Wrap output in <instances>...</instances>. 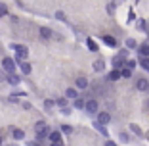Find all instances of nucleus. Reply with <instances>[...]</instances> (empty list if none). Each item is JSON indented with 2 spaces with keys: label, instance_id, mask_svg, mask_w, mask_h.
<instances>
[{
  "label": "nucleus",
  "instance_id": "obj_1",
  "mask_svg": "<svg viewBox=\"0 0 149 146\" xmlns=\"http://www.w3.org/2000/svg\"><path fill=\"white\" fill-rule=\"evenodd\" d=\"M10 48L15 52V58H13V62H15V66H19L21 62H27V58H29V48L23 44H15V42H12L10 44Z\"/></svg>",
  "mask_w": 149,
  "mask_h": 146
},
{
  "label": "nucleus",
  "instance_id": "obj_2",
  "mask_svg": "<svg viewBox=\"0 0 149 146\" xmlns=\"http://www.w3.org/2000/svg\"><path fill=\"white\" fill-rule=\"evenodd\" d=\"M35 131H36V140H35V142H42L44 138H48L50 127L46 125V121H36V125H35Z\"/></svg>",
  "mask_w": 149,
  "mask_h": 146
},
{
  "label": "nucleus",
  "instance_id": "obj_3",
  "mask_svg": "<svg viewBox=\"0 0 149 146\" xmlns=\"http://www.w3.org/2000/svg\"><path fill=\"white\" fill-rule=\"evenodd\" d=\"M15 62H13V58H10V56H6V58H2V63H0V69L4 71L6 75H12V73H15Z\"/></svg>",
  "mask_w": 149,
  "mask_h": 146
},
{
  "label": "nucleus",
  "instance_id": "obj_4",
  "mask_svg": "<svg viewBox=\"0 0 149 146\" xmlns=\"http://www.w3.org/2000/svg\"><path fill=\"white\" fill-rule=\"evenodd\" d=\"M84 111H86L88 115H96L97 111H100V102L94 100V98H90V100H84Z\"/></svg>",
  "mask_w": 149,
  "mask_h": 146
},
{
  "label": "nucleus",
  "instance_id": "obj_5",
  "mask_svg": "<svg viewBox=\"0 0 149 146\" xmlns=\"http://www.w3.org/2000/svg\"><path fill=\"white\" fill-rule=\"evenodd\" d=\"M136 89L140 90V92H149V81L145 79V77L136 79Z\"/></svg>",
  "mask_w": 149,
  "mask_h": 146
},
{
  "label": "nucleus",
  "instance_id": "obj_6",
  "mask_svg": "<svg viewBox=\"0 0 149 146\" xmlns=\"http://www.w3.org/2000/svg\"><path fill=\"white\" fill-rule=\"evenodd\" d=\"M96 115H97V123L103 125V127L111 121V114H109V111H97Z\"/></svg>",
  "mask_w": 149,
  "mask_h": 146
},
{
  "label": "nucleus",
  "instance_id": "obj_7",
  "mask_svg": "<svg viewBox=\"0 0 149 146\" xmlns=\"http://www.w3.org/2000/svg\"><path fill=\"white\" fill-rule=\"evenodd\" d=\"M38 33H40V39L42 40H50V39H54V31L50 29V27H40L38 29Z\"/></svg>",
  "mask_w": 149,
  "mask_h": 146
},
{
  "label": "nucleus",
  "instance_id": "obj_8",
  "mask_svg": "<svg viewBox=\"0 0 149 146\" xmlns=\"http://www.w3.org/2000/svg\"><path fill=\"white\" fill-rule=\"evenodd\" d=\"M74 89L77 90H86L88 89V79L86 77H77V81H74Z\"/></svg>",
  "mask_w": 149,
  "mask_h": 146
},
{
  "label": "nucleus",
  "instance_id": "obj_9",
  "mask_svg": "<svg viewBox=\"0 0 149 146\" xmlns=\"http://www.w3.org/2000/svg\"><path fill=\"white\" fill-rule=\"evenodd\" d=\"M6 81H8L10 87H19V83H21V77H19L17 73H12V75H6Z\"/></svg>",
  "mask_w": 149,
  "mask_h": 146
},
{
  "label": "nucleus",
  "instance_id": "obj_10",
  "mask_svg": "<svg viewBox=\"0 0 149 146\" xmlns=\"http://www.w3.org/2000/svg\"><path fill=\"white\" fill-rule=\"evenodd\" d=\"M12 138L13 140H25V131L17 127H12Z\"/></svg>",
  "mask_w": 149,
  "mask_h": 146
},
{
  "label": "nucleus",
  "instance_id": "obj_11",
  "mask_svg": "<svg viewBox=\"0 0 149 146\" xmlns=\"http://www.w3.org/2000/svg\"><path fill=\"white\" fill-rule=\"evenodd\" d=\"M101 40H103L105 46H109V48H117V46H118V40L115 39V37H111V35H105Z\"/></svg>",
  "mask_w": 149,
  "mask_h": 146
},
{
  "label": "nucleus",
  "instance_id": "obj_12",
  "mask_svg": "<svg viewBox=\"0 0 149 146\" xmlns=\"http://www.w3.org/2000/svg\"><path fill=\"white\" fill-rule=\"evenodd\" d=\"M65 98H67V100H77V98H79V90L74 89V87H67Z\"/></svg>",
  "mask_w": 149,
  "mask_h": 146
},
{
  "label": "nucleus",
  "instance_id": "obj_13",
  "mask_svg": "<svg viewBox=\"0 0 149 146\" xmlns=\"http://www.w3.org/2000/svg\"><path fill=\"white\" fill-rule=\"evenodd\" d=\"M19 71H21L23 75H31V73H33V66L29 62H21V63H19Z\"/></svg>",
  "mask_w": 149,
  "mask_h": 146
},
{
  "label": "nucleus",
  "instance_id": "obj_14",
  "mask_svg": "<svg viewBox=\"0 0 149 146\" xmlns=\"http://www.w3.org/2000/svg\"><path fill=\"white\" fill-rule=\"evenodd\" d=\"M48 140H50V144H52V142H61V133H59V131H52V129H50Z\"/></svg>",
  "mask_w": 149,
  "mask_h": 146
},
{
  "label": "nucleus",
  "instance_id": "obj_15",
  "mask_svg": "<svg viewBox=\"0 0 149 146\" xmlns=\"http://www.w3.org/2000/svg\"><path fill=\"white\" fill-rule=\"evenodd\" d=\"M138 54H140V58H149V44H138Z\"/></svg>",
  "mask_w": 149,
  "mask_h": 146
},
{
  "label": "nucleus",
  "instance_id": "obj_16",
  "mask_svg": "<svg viewBox=\"0 0 149 146\" xmlns=\"http://www.w3.org/2000/svg\"><path fill=\"white\" fill-rule=\"evenodd\" d=\"M94 127H96V131H100V135H103V137H109V131H107V129L103 127V125H100L97 121L94 123Z\"/></svg>",
  "mask_w": 149,
  "mask_h": 146
},
{
  "label": "nucleus",
  "instance_id": "obj_17",
  "mask_svg": "<svg viewBox=\"0 0 149 146\" xmlns=\"http://www.w3.org/2000/svg\"><path fill=\"white\" fill-rule=\"evenodd\" d=\"M124 44H126L128 50H136V48H138V42H136L134 39H126V42H124Z\"/></svg>",
  "mask_w": 149,
  "mask_h": 146
},
{
  "label": "nucleus",
  "instance_id": "obj_18",
  "mask_svg": "<svg viewBox=\"0 0 149 146\" xmlns=\"http://www.w3.org/2000/svg\"><path fill=\"white\" fill-rule=\"evenodd\" d=\"M103 69H105V63L101 62V60H96V62H94V71L100 73V71H103Z\"/></svg>",
  "mask_w": 149,
  "mask_h": 146
},
{
  "label": "nucleus",
  "instance_id": "obj_19",
  "mask_svg": "<svg viewBox=\"0 0 149 146\" xmlns=\"http://www.w3.org/2000/svg\"><path fill=\"white\" fill-rule=\"evenodd\" d=\"M136 60H126V62H124V67H126V69H130V71H134L136 69Z\"/></svg>",
  "mask_w": 149,
  "mask_h": 146
},
{
  "label": "nucleus",
  "instance_id": "obj_20",
  "mask_svg": "<svg viewBox=\"0 0 149 146\" xmlns=\"http://www.w3.org/2000/svg\"><path fill=\"white\" fill-rule=\"evenodd\" d=\"M130 131H134V135H136V137H143V133H141V129L138 127L136 123H130Z\"/></svg>",
  "mask_w": 149,
  "mask_h": 146
},
{
  "label": "nucleus",
  "instance_id": "obj_21",
  "mask_svg": "<svg viewBox=\"0 0 149 146\" xmlns=\"http://www.w3.org/2000/svg\"><path fill=\"white\" fill-rule=\"evenodd\" d=\"M10 13V10H8V6L4 4V2H0V18H6Z\"/></svg>",
  "mask_w": 149,
  "mask_h": 146
},
{
  "label": "nucleus",
  "instance_id": "obj_22",
  "mask_svg": "<svg viewBox=\"0 0 149 146\" xmlns=\"http://www.w3.org/2000/svg\"><path fill=\"white\" fill-rule=\"evenodd\" d=\"M109 79L111 81H118V79H120V69H113L109 73Z\"/></svg>",
  "mask_w": 149,
  "mask_h": 146
},
{
  "label": "nucleus",
  "instance_id": "obj_23",
  "mask_svg": "<svg viewBox=\"0 0 149 146\" xmlns=\"http://www.w3.org/2000/svg\"><path fill=\"white\" fill-rule=\"evenodd\" d=\"M140 66L143 71H149V58H140Z\"/></svg>",
  "mask_w": 149,
  "mask_h": 146
},
{
  "label": "nucleus",
  "instance_id": "obj_24",
  "mask_svg": "<svg viewBox=\"0 0 149 146\" xmlns=\"http://www.w3.org/2000/svg\"><path fill=\"white\" fill-rule=\"evenodd\" d=\"M54 102H56V106H59V108H65L67 104H69V100H67L65 96H63V98H57V100H54Z\"/></svg>",
  "mask_w": 149,
  "mask_h": 146
},
{
  "label": "nucleus",
  "instance_id": "obj_25",
  "mask_svg": "<svg viewBox=\"0 0 149 146\" xmlns=\"http://www.w3.org/2000/svg\"><path fill=\"white\" fill-rule=\"evenodd\" d=\"M73 106L77 108V110H84V100L82 98H77V100L73 102Z\"/></svg>",
  "mask_w": 149,
  "mask_h": 146
},
{
  "label": "nucleus",
  "instance_id": "obj_26",
  "mask_svg": "<svg viewBox=\"0 0 149 146\" xmlns=\"http://www.w3.org/2000/svg\"><path fill=\"white\" fill-rule=\"evenodd\" d=\"M59 133L71 135V133H73V127H71V125H61V129H59Z\"/></svg>",
  "mask_w": 149,
  "mask_h": 146
},
{
  "label": "nucleus",
  "instance_id": "obj_27",
  "mask_svg": "<svg viewBox=\"0 0 149 146\" xmlns=\"http://www.w3.org/2000/svg\"><path fill=\"white\" fill-rule=\"evenodd\" d=\"M120 77H124V79H130V77H132V71L126 69V67H123V69H120Z\"/></svg>",
  "mask_w": 149,
  "mask_h": 146
},
{
  "label": "nucleus",
  "instance_id": "obj_28",
  "mask_svg": "<svg viewBox=\"0 0 149 146\" xmlns=\"http://www.w3.org/2000/svg\"><path fill=\"white\" fill-rule=\"evenodd\" d=\"M118 138H120V142H124V144L130 140V138H128V133H126V131H120V133H118Z\"/></svg>",
  "mask_w": 149,
  "mask_h": 146
},
{
  "label": "nucleus",
  "instance_id": "obj_29",
  "mask_svg": "<svg viewBox=\"0 0 149 146\" xmlns=\"http://www.w3.org/2000/svg\"><path fill=\"white\" fill-rule=\"evenodd\" d=\"M54 106H56V102H54V100H50V98H48V100H44V108H46V110H52Z\"/></svg>",
  "mask_w": 149,
  "mask_h": 146
},
{
  "label": "nucleus",
  "instance_id": "obj_30",
  "mask_svg": "<svg viewBox=\"0 0 149 146\" xmlns=\"http://www.w3.org/2000/svg\"><path fill=\"white\" fill-rule=\"evenodd\" d=\"M86 44H88V48H90V50H96V48H97L96 42H94L92 39H86Z\"/></svg>",
  "mask_w": 149,
  "mask_h": 146
},
{
  "label": "nucleus",
  "instance_id": "obj_31",
  "mask_svg": "<svg viewBox=\"0 0 149 146\" xmlns=\"http://www.w3.org/2000/svg\"><path fill=\"white\" fill-rule=\"evenodd\" d=\"M56 18L59 19V21H65V13L63 12H56Z\"/></svg>",
  "mask_w": 149,
  "mask_h": 146
},
{
  "label": "nucleus",
  "instance_id": "obj_32",
  "mask_svg": "<svg viewBox=\"0 0 149 146\" xmlns=\"http://www.w3.org/2000/svg\"><path fill=\"white\" fill-rule=\"evenodd\" d=\"M8 102H10V104H17V102H19V98H17V96H13V94H12V96L8 98Z\"/></svg>",
  "mask_w": 149,
  "mask_h": 146
},
{
  "label": "nucleus",
  "instance_id": "obj_33",
  "mask_svg": "<svg viewBox=\"0 0 149 146\" xmlns=\"http://www.w3.org/2000/svg\"><path fill=\"white\" fill-rule=\"evenodd\" d=\"M107 13H109V16H113V13H115V4H109V6H107Z\"/></svg>",
  "mask_w": 149,
  "mask_h": 146
},
{
  "label": "nucleus",
  "instance_id": "obj_34",
  "mask_svg": "<svg viewBox=\"0 0 149 146\" xmlns=\"http://www.w3.org/2000/svg\"><path fill=\"white\" fill-rule=\"evenodd\" d=\"M61 114H63V115H71V108H67V106L61 108Z\"/></svg>",
  "mask_w": 149,
  "mask_h": 146
},
{
  "label": "nucleus",
  "instance_id": "obj_35",
  "mask_svg": "<svg viewBox=\"0 0 149 146\" xmlns=\"http://www.w3.org/2000/svg\"><path fill=\"white\" fill-rule=\"evenodd\" d=\"M2 81H6V73L0 69V83H2Z\"/></svg>",
  "mask_w": 149,
  "mask_h": 146
},
{
  "label": "nucleus",
  "instance_id": "obj_36",
  "mask_svg": "<svg viewBox=\"0 0 149 146\" xmlns=\"http://www.w3.org/2000/svg\"><path fill=\"white\" fill-rule=\"evenodd\" d=\"M27 146H42L40 142H27Z\"/></svg>",
  "mask_w": 149,
  "mask_h": 146
},
{
  "label": "nucleus",
  "instance_id": "obj_37",
  "mask_svg": "<svg viewBox=\"0 0 149 146\" xmlns=\"http://www.w3.org/2000/svg\"><path fill=\"white\" fill-rule=\"evenodd\" d=\"M140 29H141V31H145V29H147V27H145V21H140Z\"/></svg>",
  "mask_w": 149,
  "mask_h": 146
},
{
  "label": "nucleus",
  "instance_id": "obj_38",
  "mask_svg": "<svg viewBox=\"0 0 149 146\" xmlns=\"http://www.w3.org/2000/svg\"><path fill=\"white\" fill-rule=\"evenodd\" d=\"M105 146H117V144H115L113 140H105Z\"/></svg>",
  "mask_w": 149,
  "mask_h": 146
},
{
  "label": "nucleus",
  "instance_id": "obj_39",
  "mask_svg": "<svg viewBox=\"0 0 149 146\" xmlns=\"http://www.w3.org/2000/svg\"><path fill=\"white\" fill-rule=\"evenodd\" d=\"M50 146H63V142H52Z\"/></svg>",
  "mask_w": 149,
  "mask_h": 146
},
{
  "label": "nucleus",
  "instance_id": "obj_40",
  "mask_svg": "<svg viewBox=\"0 0 149 146\" xmlns=\"http://www.w3.org/2000/svg\"><path fill=\"white\" fill-rule=\"evenodd\" d=\"M0 146H2V137H0Z\"/></svg>",
  "mask_w": 149,
  "mask_h": 146
},
{
  "label": "nucleus",
  "instance_id": "obj_41",
  "mask_svg": "<svg viewBox=\"0 0 149 146\" xmlns=\"http://www.w3.org/2000/svg\"><path fill=\"white\" fill-rule=\"evenodd\" d=\"M147 138H149V131H147Z\"/></svg>",
  "mask_w": 149,
  "mask_h": 146
},
{
  "label": "nucleus",
  "instance_id": "obj_42",
  "mask_svg": "<svg viewBox=\"0 0 149 146\" xmlns=\"http://www.w3.org/2000/svg\"><path fill=\"white\" fill-rule=\"evenodd\" d=\"M147 106H149V102H147Z\"/></svg>",
  "mask_w": 149,
  "mask_h": 146
}]
</instances>
